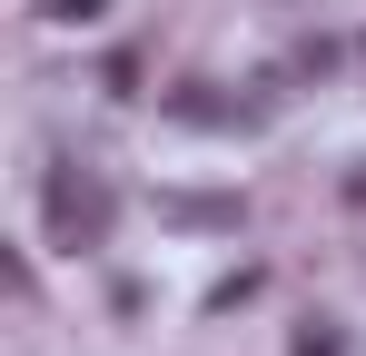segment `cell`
Instances as JSON below:
<instances>
[{
    "label": "cell",
    "instance_id": "6da1fadb",
    "mask_svg": "<svg viewBox=\"0 0 366 356\" xmlns=\"http://www.w3.org/2000/svg\"><path fill=\"white\" fill-rule=\"evenodd\" d=\"M40 218H50V247L89 257V247H109V218H119V198H109L99 178L79 169V159H60V169H50V188H40Z\"/></svg>",
    "mask_w": 366,
    "mask_h": 356
},
{
    "label": "cell",
    "instance_id": "3957f363",
    "mask_svg": "<svg viewBox=\"0 0 366 356\" xmlns=\"http://www.w3.org/2000/svg\"><path fill=\"white\" fill-rule=\"evenodd\" d=\"M297 356H347V337H337L327 317H307V327H297Z\"/></svg>",
    "mask_w": 366,
    "mask_h": 356
},
{
    "label": "cell",
    "instance_id": "277c9868",
    "mask_svg": "<svg viewBox=\"0 0 366 356\" xmlns=\"http://www.w3.org/2000/svg\"><path fill=\"white\" fill-rule=\"evenodd\" d=\"M109 0H40V20H99Z\"/></svg>",
    "mask_w": 366,
    "mask_h": 356
},
{
    "label": "cell",
    "instance_id": "7a4b0ae2",
    "mask_svg": "<svg viewBox=\"0 0 366 356\" xmlns=\"http://www.w3.org/2000/svg\"><path fill=\"white\" fill-rule=\"evenodd\" d=\"M169 218H188V228H238V198H169Z\"/></svg>",
    "mask_w": 366,
    "mask_h": 356
}]
</instances>
